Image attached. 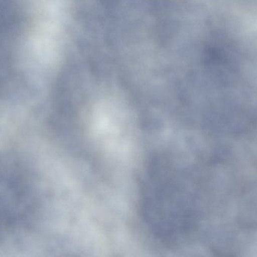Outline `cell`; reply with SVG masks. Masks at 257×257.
<instances>
[{"instance_id": "1", "label": "cell", "mask_w": 257, "mask_h": 257, "mask_svg": "<svg viewBox=\"0 0 257 257\" xmlns=\"http://www.w3.org/2000/svg\"><path fill=\"white\" fill-rule=\"evenodd\" d=\"M180 158L156 155L148 162L140 184V210L151 234L166 244L180 242L190 219L187 175Z\"/></svg>"}]
</instances>
